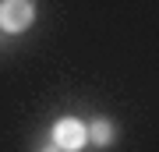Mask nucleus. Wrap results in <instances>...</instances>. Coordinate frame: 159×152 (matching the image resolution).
Here are the masks:
<instances>
[{"label":"nucleus","mask_w":159,"mask_h":152,"mask_svg":"<svg viewBox=\"0 0 159 152\" xmlns=\"http://www.w3.org/2000/svg\"><path fill=\"white\" fill-rule=\"evenodd\" d=\"M89 138L96 141V145H110V141L117 138V127H113V120H106V117H96L89 124Z\"/></svg>","instance_id":"3"},{"label":"nucleus","mask_w":159,"mask_h":152,"mask_svg":"<svg viewBox=\"0 0 159 152\" xmlns=\"http://www.w3.org/2000/svg\"><path fill=\"white\" fill-rule=\"evenodd\" d=\"M35 21L32 0H0V28L4 32H25Z\"/></svg>","instance_id":"1"},{"label":"nucleus","mask_w":159,"mask_h":152,"mask_svg":"<svg viewBox=\"0 0 159 152\" xmlns=\"http://www.w3.org/2000/svg\"><path fill=\"white\" fill-rule=\"evenodd\" d=\"M39 152H60V149H57V145H46V149H39Z\"/></svg>","instance_id":"4"},{"label":"nucleus","mask_w":159,"mask_h":152,"mask_svg":"<svg viewBox=\"0 0 159 152\" xmlns=\"http://www.w3.org/2000/svg\"><path fill=\"white\" fill-rule=\"evenodd\" d=\"M85 138H89V124H81V120H74V117H64V120L53 124V145L60 152L85 149Z\"/></svg>","instance_id":"2"}]
</instances>
